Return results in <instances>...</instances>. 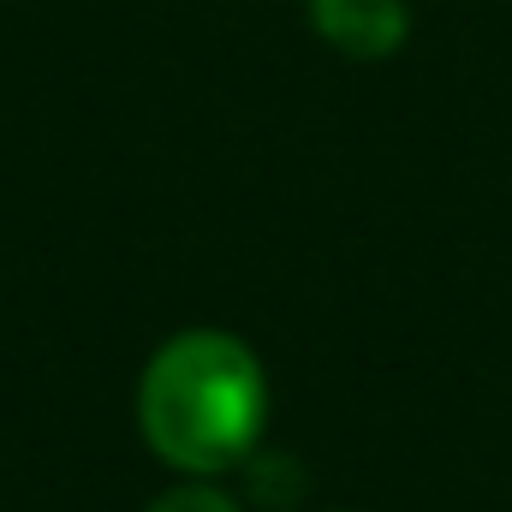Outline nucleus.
I'll list each match as a JSON object with an SVG mask.
<instances>
[{"instance_id": "obj_3", "label": "nucleus", "mask_w": 512, "mask_h": 512, "mask_svg": "<svg viewBox=\"0 0 512 512\" xmlns=\"http://www.w3.org/2000/svg\"><path fill=\"white\" fill-rule=\"evenodd\" d=\"M149 512H239V507L221 489H209V483H179V489H167Z\"/></svg>"}, {"instance_id": "obj_2", "label": "nucleus", "mask_w": 512, "mask_h": 512, "mask_svg": "<svg viewBox=\"0 0 512 512\" xmlns=\"http://www.w3.org/2000/svg\"><path fill=\"white\" fill-rule=\"evenodd\" d=\"M310 24L352 60H387L405 42L411 12L405 0H310Z\"/></svg>"}, {"instance_id": "obj_1", "label": "nucleus", "mask_w": 512, "mask_h": 512, "mask_svg": "<svg viewBox=\"0 0 512 512\" xmlns=\"http://www.w3.org/2000/svg\"><path fill=\"white\" fill-rule=\"evenodd\" d=\"M268 382L245 340L191 328L155 352L137 387V423L149 447L197 477L233 471L262 435Z\"/></svg>"}]
</instances>
